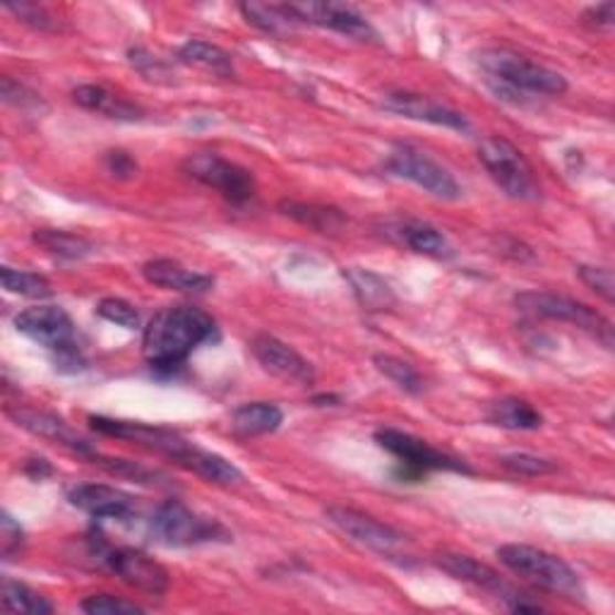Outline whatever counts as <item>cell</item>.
Returning a JSON list of instances; mask_svg holds the SVG:
<instances>
[{
  "mask_svg": "<svg viewBox=\"0 0 615 615\" xmlns=\"http://www.w3.org/2000/svg\"><path fill=\"white\" fill-rule=\"evenodd\" d=\"M22 543H24L22 527L8 512L0 515V551H3V558L10 560L12 555L20 553Z\"/></svg>",
  "mask_w": 615,
  "mask_h": 615,
  "instance_id": "cell-40",
  "label": "cell"
},
{
  "mask_svg": "<svg viewBox=\"0 0 615 615\" xmlns=\"http://www.w3.org/2000/svg\"><path fill=\"white\" fill-rule=\"evenodd\" d=\"M0 594H3V608L12 611V613H30V615H49L53 613V604L41 596L39 592H34L32 586H26L22 582L15 580H3V586H0Z\"/></svg>",
  "mask_w": 615,
  "mask_h": 615,
  "instance_id": "cell-31",
  "label": "cell"
},
{
  "mask_svg": "<svg viewBox=\"0 0 615 615\" xmlns=\"http://www.w3.org/2000/svg\"><path fill=\"white\" fill-rule=\"evenodd\" d=\"M238 10L243 12V18L248 20V24L263 30L265 34L282 36L286 32H291L296 24H300L294 15L289 6H267V3H241Z\"/></svg>",
  "mask_w": 615,
  "mask_h": 615,
  "instance_id": "cell-30",
  "label": "cell"
},
{
  "mask_svg": "<svg viewBox=\"0 0 615 615\" xmlns=\"http://www.w3.org/2000/svg\"><path fill=\"white\" fill-rule=\"evenodd\" d=\"M18 332L34 339L36 344L46 347L53 357L77 347L75 322L61 306H34L22 310L15 318Z\"/></svg>",
  "mask_w": 615,
  "mask_h": 615,
  "instance_id": "cell-11",
  "label": "cell"
},
{
  "mask_svg": "<svg viewBox=\"0 0 615 615\" xmlns=\"http://www.w3.org/2000/svg\"><path fill=\"white\" fill-rule=\"evenodd\" d=\"M476 152L488 176L505 195L522 202L541 200V185L534 167H531L522 149H517L510 140L498 138V135H488L478 142Z\"/></svg>",
  "mask_w": 615,
  "mask_h": 615,
  "instance_id": "cell-4",
  "label": "cell"
},
{
  "mask_svg": "<svg viewBox=\"0 0 615 615\" xmlns=\"http://www.w3.org/2000/svg\"><path fill=\"white\" fill-rule=\"evenodd\" d=\"M478 65L498 94L515 97H560L568 92V79L551 67L527 61L505 49H488L478 56Z\"/></svg>",
  "mask_w": 615,
  "mask_h": 615,
  "instance_id": "cell-2",
  "label": "cell"
},
{
  "mask_svg": "<svg viewBox=\"0 0 615 615\" xmlns=\"http://www.w3.org/2000/svg\"><path fill=\"white\" fill-rule=\"evenodd\" d=\"M94 464H99V467L104 471H108L112 476H118V478H130V481L135 484H145V486H157V484H163V481H169V476L167 474H161L157 469H149V467H142V464L138 462H130V459H118V457H102L97 453H92L87 455Z\"/></svg>",
  "mask_w": 615,
  "mask_h": 615,
  "instance_id": "cell-32",
  "label": "cell"
},
{
  "mask_svg": "<svg viewBox=\"0 0 615 615\" xmlns=\"http://www.w3.org/2000/svg\"><path fill=\"white\" fill-rule=\"evenodd\" d=\"M32 241L46 253L65 257V259H82L94 253L92 241H87L85 236L71 234V231H63V229H36L32 234Z\"/></svg>",
  "mask_w": 615,
  "mask_h": 615,
  "instance_id": "cell-29",
  "label": "cell"
},
{
  "mask_svg": "<svg viewBox=\"0 0 615 615\" xmlns=\"http://www.w3.org/2000/svg\"><path fill=\"white\" fill-rule=\"evenodd\" d=\"M375 443L388 449L392 457H397L402 464V478H414L418 481L421 476L428 471H457V474H471V467L464 459H457L453 455L435 449L421 437L404 433L397 428H380L375 433Z\"/></svg>",
  "mask_w": 615,
  "mask_h": 615,
  "instance_id": "cell-7",
  "label": "cell"
},
{
  "mask_svg": "<svg viewBox=\"0 0 615 615\" xmlns=\"http://www.w3.org/2000/svg\"><path fill=\"white\" fill-rule=\"evenodd\" d=\"M284 421V412L277 404L269 402H251L241 404L234 414H231V428L243 437L267 435L275 433Z\"/></svg>",
  "mask_w": 615,
  "mask_h": 615,
  "instance_id": "cell-26",
  "label": "cell"
},
{
  "mask_svg": "<svg viewBox=\"0 0 615 615\" xmlns=\"http://www.w3.org/2000/svg\"><path fill=\"white\" fill-rule=\"evenodd\" d=\"M382 108H385V112L397 114V116H404V118L431 123V126H441V128H449L457 132L469 130L467 116L455 112V108H449L445 104H437L428 97H421V94L390 92V94H385V99H382Z\"/></svg>",
  "mask_w": 615,
  "mask_h": 615,
  "instance_id": "cell-17",
  "label": "cell"
},
{
  "mask_svg": "<svg viewBox=\"0 0 615 615\" xmlns=\"http://www.w3.org/2000/svg\"><path fill=\"white\" fill-rule=\"evenodd\" d=\"M394 234H397L400 241L404 245H409V248H412L418 255L435 257V259H449L455 255L453 243L447 241L443 231L426 224V222H416V219H409V222H402L397 226Z\"/></svg>",
  "mask_w": 615,
  "mask_h": 615,
  "instance_id": "cell-23",
  "label": "cell"
},
{
  "mask_svg": "<svg viewBox=\"0 0 615 615\" xmlns=\"http://www.w3.org/2000/svg\"><path fill=\"white\" fill-rule=\"evenodd\" d=\"M385 169L392 176H397V179L416 183L433 198H441V200L462 198V185L455 176L449 173L443 163H437L433 157L421 152V149L412 145L392 147V152L388 155L385 161Z\"/></svg>",
  "mask_w": 615,
  "mask_h": 615,
  "instance_id": "cell-8",
  "label": "cell"
},
{
  "mask_svg": "<svg viewBox=\"0 0 615 615\" xmlns=\"http://www.w3.org/2000/svg\"><path fill=\"white\" fill-rule=\"evenodd\" d=\"M102 560L116 577L145 594L161 596L169 590V570L138 549H106Z\"/></svg>",
  "mask_w": 615,
  "mask_h": 615,
  "instance_id": "cell-13",
  "label": "cell"
},
{
  "mask_svg": "<svg viewBox=\"0 0 615 615\" xmlns=\"http://www.w3.org/2000/svg\"><path fill=\"white\" fill-rule=\"evenodd\" d=\"M500 467H505L512 474L519 476H545L555 471V464L549 459H541L537 455H527V453H515V455H502L498 457Z\"/></svg>",
  "mask_w": 615,
  "mask_h": 615,
  "instance_id": "cell-37",
  "label": "cell"
},
{
  "mask_svg": "<svg viewBox=\"0 0 615 615\" xmlns=\"http://www.w3.org/2000/svg\"><path fill=\"white\" fill-rule=\"evenodd\" d=\"M89 423H92V428L97 431V433H102V435H112V437H123V441H132V443L155 449V453L167 455L169 459H173L188 445V441H183L179 433L167 431V428L147 426V423H138V421H120V418L92 416Z\"/></svg>",
  "mask_w": 615,
  "mask_h": 615,
  "instance_id": "cell-16",
  "label": "cell"
},
{
  "mask_svg": "<svg viewBox=\"0 0 615 615\" xmlns=\"http://www.w3.org/2000/svg\"><path fill=\"white\" fill-rule=\"evenodd\" d=\"M0 92H3V102H8V104H15L20 108L39 106L36 94L26 89L24 85H20V82L8 77V75L3 77V82H0Z\"/></svg>",
  "mask_w": 615,
  "mask_h": 615,
  "instance_id": "cell-42",
  "label": "cell"
},
{
  "mask_svg": "<svg viewBox=\"0 0 615 615\" xmlns=\"http://www.w3.org/2000/svg\"><path fill=\"white\" fill-rule=\"evenodd\" d=\"M373 363L382 375L392 380L394 385H397L406 394H421L423 388H426V385H423V378H421L416 368L412 363L397 359V357H390V353H375Z\"/></svg>",
  "mask_w": 615,
  "mask_h": 615,
  "instance_id": "cell-34",
  "label": "cell"
},
{
  "mask_svg": "<svg viewBox=\"0 0 615 615\" xmlns=\"http://www.w3.org/2000/svg\"><path fill=\"white\" fill-rule=\"evenodd\" d=\"M73 508L97 519H116L126 522L135 515V500L126 490L106 484H79L67 494Z\"/></svg>",
  "mask_w": 615,
  "mask_h": 615,
  "instance_id": "cell-18",
  "label": "cell"
},
{
  "mask_svg": "<svg viewBox=\"0 0 615 615\" xmlns=\"http://www.w3.org/2000/svg\"><path fill=\"white\" fill-rule=\"evenodd\" d=\"M325 517L341 531V534L349 537L351 541H357L365 549H371L382 555H394L400 545L404 543V537L397 529H392L390 524L380 522V519L363 515L353 508H341V505H332V508L325 510Z\"/></svg>",
  "mask_w": 615,
  "mask_h": 615,
  "instance_id": "cell-12",
  "label": "cell"
},
{
  "mask_svg": "<svg viewBox=\"0 0 615 615\" xmlns=\"http://www.w3.org/2000/svg\"><path fill=\"white\" fill-rule=\"evenodd\" d=\"M8 10L12 12V15H18L24 24L34 26V30H41V32L56 30V18H53L46 8H41L36 3H12V6H8Z\"/></svg>",
  "mask_w": 615,
  "mask_h": 615,
  "instance_id": "cell-38",
  "label": "cell"
},
{
  "mask_svg": "<svg viewBox=\"0 0 615 615\" xmlns=\"http://www.w3.org/2000/svg\"><path fill=\"white\" fill-rule=\"evenodd\" d=\"M515 306L527 312V316L543 318V320H558L577 325L580 330L590 332L601 341L606 349H613V325L601 312L590 308L580 300L549 291H524L515 296Z\"/></svg>",
  "mask_w": 615,
  "mask_h": 615,
  "instance_id": "cell-6",
  "label": "cell"
},
{
  "mask_svg": "<svg viewBox=\"0 0 615 615\" xmlns=\"http://www.w3.org/2000/svg\"><path fill=\"white\" fill-rule=\"evenodd\" d=\"M488 423H494L505 431H539L543 426V416L537 406L524 400L508 397L488 409Z\"/></svg>",
  "mask_w": 615,
  "mask_h": 615,
  "instance_id": "cell-27",
  "label": "cell"
},
{
  "mask_svg": "<svg viewBox=\"0 0 615 615\" xmlns=\"http://www.w3.org/2000/svg\"><path fill=\"white\" fill-rule=\"evenodd\" d=\"M104 163H106V171L116 176V179H132V176L138 173V161H135L128 152H123V149H112V152H106Z\"/></svg>",
  "mask_w": 615,
  "mask_h": 615,
  "instance_id": "cell-41",
  "label": "cell"
},
{
  "mask_svg": "<svg viewBox=\"0 0 615 615\" xmlns=\"http://www.w3.org/2000/svg\"><path fill=\"white\" fill-rule=\"evenodd\" d=\"M8 416L15 421V426L30 431L32 435L44 437V441L51 443H59L63 447H71L79 455H92L89 445L77 437L71 428H67V423L59 416L46 414V412H36V409H8Z\"/></svg>",
  "mask_w": 615,
  "mask_h": 615,
  "instance_id": "cell-20",
  "label": "cell"
},
{
  "mask_svg": "<svg viewBox=\"0 0 615 615\" xmlns=\"http://www.w3.org/2000/svg\"><path fill=\"white\" fill-rule=\"evenodd\" d=\"M179 61L185 65L204 67V71H212L219 77H234V61H231V53H226L222 46H214L210 41L193 39L188 44L181 46Z\"/></svg>",
  "mask_w": 615,
  "mask_h": 615,
  "instance_id": "cell-28",
  "label": "cell"
},
{
  "mask_svg": "<svg viewBox=\"0 0 615 615\" xmlns=\"http://www.w3.org/2000/svg\"><path fill=\"white\" fill-rule=\"evenodd\" d=\"M142 277L167 291H181V294H204L214 286V277L202 275V272L188 269L179 259L171 257H157L142 265Z\"/></svg>",
  "mask_w": 615,
  "mask_h": 615,
  "instance_id": "cell-19",
  "label": "cell"
},
{
  "mask_svg": "<svg viewBox=\"0 0 615 615\" xmlns=\"http://www.w3.org/2000/svg\"><path fill=\"white\" fill-rule=\"evenodd\" d=\"M149 531L159 543L173 545V549L231 541V531L224 524H219L212 517L193 512L181 500L161 502L149 519Z\"/></svg>",
  "mask_w": 615,
  "mask_h": 615,
  "instance_id": "cell-5",
  "label": "cell"
},
{
  "mask_svg": "<svg viewBox=\"0 0 615 615\" xmlns=\"http://www.w3.org/2000/svg\"><path fill=\"white\" fill-rule=\"evenodd\" d=\"M580 279L590 286L592 291H596L601 298L613 304V272L608 267H594V265H580L577 267Z\"/></svg>",
  "mask_w": 615,
  "mask_h": 615,
  "instance_id": "cell-39",
  "label": "cell"
},
{
  "mask_svg": "<svg viewBox=\"0 0 615 615\" xmlns=\"http://www.w3.org/2000/svg\"><path fill=\"white\" fill-rule=\"evenodd\" d=\"M279 212L284 216L294 219V222L304 224L318 234H332L347 224V216L341 210L330 208V204H318V202H298V200H282Z\"/></svg>",
  "mask_w": 615,
  "mask_h": 615,
  "instance_id": "cell-24",
  "label": "cell"
},
{
  "mask_svg": "<svg viewBox=\"0 0 615 615\" xmlns=\"http://www.w3.org/2000/svg\"><path fill=\"white\" fill-rule=\"evenodd\" d=\"M344 277L351 284L353 294H357L359 304L365 310L380 312V310H390L397 306V298H394L390 284L380 275H375V272L363 269V267H349V269H344Z\"/></svg>",
  "mask_w": 615,
  "mask_h": 615,
  "instance_id": "cell-25",
  "label": "cell"
},
{
  "mask_svg": "<svg viewBox=\"0 0 615 615\" xmlns=\"http://www.w3.org/2000/svg\"><path fill=\"white\" fill-rule=\"evenodd\" d=\"M73 99H75L77 106L87 108V112L102 114V116L114 118V120H140L142 118L140 106L120 99L118 94L108 92L102 85H82L73 92Z\"/></svg>",
  "mask_w": 615,
  "mask_h": 615,
  "instance_id": "cell-22",
  "label": "cell"
},
{
  "mask_svg": "<svg viewBox=\"0 0 615 615\" xmlns=\"http://www.w3.org/2000/svg\"><path fill=\"white\" fill-rule=\"evenodd\" d=\"M183 169L190 179L216 190L229 202L243 204L255 198V176L236 161H229L214 152H195L183 161Z\"/></svg>",
  "mask_w": 615,
  "mask_h": 615,
  "instance_id": "cell-9",
  "label": "cell"
},
{
  "mask_svg": "<svg viewBox=\"0 0 615 615\" xmlns=\"http://www.w3.org/2000/svg\"><path fill=\"white\" fill-rule=\"evenodd\" d=\"M97 316L104 318L106 322L126 327V330H135V327H140V312L135 310L132 304H128V300H123V298H102L97 304Z\"/></svg>",
  "mask_w": 615,
  "mask_h": 615,
  "instance_id": "cell-36",
  "label": "cell"
},
{
  "mask_svg": "<svg viewBox=\"0 0 615 615\" xmlns=\"http://www.w3.org/2000/svg\"><path fill=\"white\" fill-rule=\"evenodd\" d=\"M82 611L89 615H138L145 613L142 606L132 604V601H126L120 596H112V594H94L82 601Z\"/></svg>",
  "mask_w": 615,
  "mask_h": 615,
  "instance_id": "cell-35",
  "label": "cell"
},
{
  "mask_svg": "<svg viewBox=\"0 0 615 615\" xmlns=\"http://www.w3.org/2000/svg\"><path fill=\"white\" fill-rule=\"evenodd\" d=\"M498 558L505 568H510L515 575L541 586L543 592L563 596L570 601H584L586 590L577 575V570L565 563L560 555H553L537 545L527 543H508L500 545Z\"/></svg>",
  "mask_w": 615,
  "mask_h": 615,
  "instance_id": "cell-3",
  "label": "cell"
},
{
  "mask_svg": "<svg viewBox=\"0 0 615 615\" xmlns=\"http://www.w3.org/2000/svg\"><path fill=\"white\" fill-rule=\"evenodd\" d=\"M435 565L441 568L443 572H447L449 577L474 584V586H478V590H486L490 594H498V598H502L510 611H517V613H539V611H543L539 604H531V601H527L524 594H517L494 568L478 563V560H474L471 555L437 553Z\"/></svg>",
  "mask_w": 615,
  "mask_h": 615,
  "instance_id": "cell-10",
  "label": "cell"
},
{
  "mask_svg": "<svg viewBox=\"0 0 615 615\" xmlns=\"http://www.w3.org/2000/svg\"><path fill=\"white\" fill-rule=\"evenodd\" d=\"M24 469H26V474H30V476L39 478V481H41V478H44V476H51V474H53L51 464H49L46 459H41V457L26 462V467H24Z\"/></svg>",
  "mask_w": 615,
  "mask_h": 615,
  "instance_id": "cell-44",
  "label": "cell"
},
{
  "mask_svg": "<svg viewBox=\"0 0 615 615\" xmlns=\"http://www.w3.org/2000/svg\"><path fill=\"white\" fill-rule=\"evenodd\" d=\"M582 20L592 26V30H611L613 26V20H615V6L611 3H598V6H592L590 10H584V15Z\"/></svg>",
  "mask_w": 615,
  "mask_h": 615,
  "instance_id": "cell-43",
  "label": "cell"
},
{
  "mask_svg": "<svg viewBox=\"0 0 615 615\" xmlns=\"http://www.w3.org/2000/svg\"><path fill=\"white\" fill-rule=\"evenodd\" d=\"M0 282L8 294L24 296V298H49L53 296V286L46 277L36 275V272H24V269H12L3 267L0 269Z\"/></svg>",
  "mask_w": 615,
  "mask_h": 615,
  "instance_id": "cell-33",
  "label": "cell"
},
{
  "mask_svg": "<svg viewBox=\"0 0 615 615\" xmlns=\"http://www.w3.org/2000/svg\"><path fill=\"white\" fill-rule=\"evenodd\" d=\"M216 337V322L195 306H169L155 312L142 332V353L155 371H173L204 341Z\"/></svg>",
  "mask_w": 615,
  "mask_h": 615,
  "instance_id": "cell-1",
  "label": "cell"
},
{
  "mask_svg": "<svg viewBox=\"0 0 615 615\" xmlns=\"http://www.w3.org/2000/svg\"><path fill=\"white\" fill-rule=\"evenodd\" d=\"M251 351L257 359V363L275 378L298 382V385H310V382L316 380V371H312V365L300 357L294 347L284 344V341L277 337L257 335L251 341Z\"/></svg>",
  "mask_w": 615,
  "mask_h": 615,
  "instance_id": "cell-15",
  "label": "cell"
},
{
  "mask_svg": "<svg viewBox=\"0 0 615 615\" xmlns=\"http://www.w3.org/2000/svg\"><path fill=\"white\" fill-rule=\"evenodd\" d=\"M291 15L304 24H318L357 41H378V32L357 10L344 3H289Z\"/></svg>",
  "mask_w": 615,
  "mask_h": 615,
  "instance_id": "cell-14",
  "label": "cell"
},
{
  "mask_svg": "<svg viewBox=\"0 0 615 615\" xmlns=\"http://www.w3.org/2000/svg\"><path fill=\"white\" fill-rule=\"evenodd\" d=\"M173 462L179 464V467L202 476L204 481L216 484V486H234V484L243 481V471L236 467L234 462H229L222 455L208 453V449H202L193 443H188L181 453L173 457Z\"/></svg>",
  "mask_w": 615,
  "mask_h": 615,
  "instance_id": "cell-21",
  "label": "cell"
},
{
  "mask_svg": "<svg viewBox=\"0 0 615 615\" xmlns=\"http://www.w3.org/2000/svg\"><path fill=\"white\" fill-rule=\"evenodd\" d=\"M312 402L320 404V406H325V404H332V402H335V404H339V397H332V394H320V397H316Z\"/></svg>",
  "mask_w": 615,
  "mask_h": 615,
  "instance_id": "cell-45",
  "label": "cell"
}]
</instances>
